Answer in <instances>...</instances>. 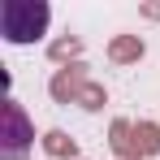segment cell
<instances>
[{
  "mask_svg": "<svg viewBox=\"0 0 160 160\" xmlns=\"http://www.w3.org/2000/svg\"><path fill=\"white\" fill-rule=\"evenodd\" d=\"M52 9L43 0H4L0 4V35L9 43H35L43 30H48Z\"/></svg>",
  "mask_w": 160,
  "mask_h": 160,
  "instance_id": "1",
  "label": "cell"
},
{
  "mask_svg": "<svg viewBox=\"0 0 160 160\" xmlns=\"http://www.w3.org/2000/svg\"><path fill=\"white\" fill-rule=\"evenodd\" d=\"M30 138H35V130H30L26 112L9 100V104H4V130H0V156L22 160V156H26V147H30Z\"/></svg>",
  "mask_w": 160,
  "mask_h": 160,
  "instance_id": "2",
  "label": "cell"
},
{
  "mask_svg": "<svg viewBox=\"0 0 160 160\" xmlns=\"http://www.w3.org/2000/svg\"><path fill=\"white\" fill-rule=\"evenodd\" d=\"M78 87H82V65H74V69H61L52 82V95L56 100H69V95H78Z\"/></svg>",
  "mask_w": 160,
  "mask_h": 160,
  "instance_id": "3",
  "label": "cell"
},
{
  "mask_svg": "<svg viewBox=\"0 0 160 160\" xmlns=\"http://www.w3.org/2000/svg\"><path fill=\"white\" fill-rule=\"evenodd\" d=\"M112 56H117V61H130V56H143V43H138V39H117V43H112Z\"/></svg>",
  "mask_w": 160,
  "mask_h": 160,
  "instance_id": "4",
  "label": "cell"
},
{
  "mask_svg": "<svg viewBox=\"0 0 160 160\" xmlns=\"http://www.w3.org/2000/svg\"><path fill=\"white\" fill-rule=\"evenodd\" d=\"M48 152H52V156H74V143H69L61 130H52L48 134Z\"/></svg>",
  "mask_w": 160,
  "mask_h": 160,
  "instance_id": "5",
  "label": "cell"
},
{
  "mask_svg": "<svg viewBox=\"0 0 160 160\" xmlns=\"http://www.w3.org/2000/svg\"><path fill=\"white\" fill-rule=\"evenodd\" d=\"M100 87H82V108H100Z\"/></svg>",
  "mask_w": 160,
  "mask_h": 160,
  "instance_id": "6",
  "label": "cell"
},
{
  "mask_svg": "<svg viewBox=\"0 0 160 160\" xmlns=\"http://www.w3.org/2000/svg\"><path fill=\"white\" fill-rule=\"evenodd\" d=\"M69 52H78V43H74V39H65V43H56V48H52V56H69Z\"/></svg>",
  "mask_w": 160,
  "mask_h": 160,
  "instance_id": "7",
  "label": "cell"
}]
</instances>
